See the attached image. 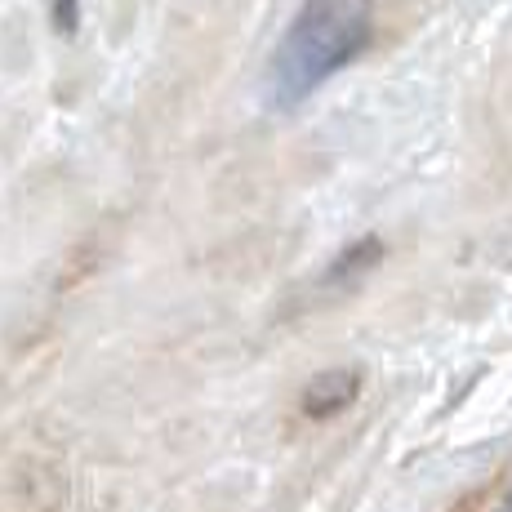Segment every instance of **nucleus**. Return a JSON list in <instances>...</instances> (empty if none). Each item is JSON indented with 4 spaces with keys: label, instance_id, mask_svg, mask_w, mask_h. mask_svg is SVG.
<instances>
[{
    "label": "nucleus",
    "instance_id": "1",
    "mask_svg": "<svg viewBox=\"0 0 512 512\" xmlns=\"http://www.w3.org/2000/svg\"><path fill=\"white\" fill-rule=\"evenodd\" d=\"M374 41V0H303L263 72L272 107H299Z\"/></svg>",
    "mask_w": 512,
    "mask_h": 512
},
{
    "label": "nucleus",
    "instance_id": "2",
    "mask_svg": "<svg viewBox=\"0 0 512 512\" xmlns=\"http://www.w3.org/2000/svg\"><path fill=\"white\" fill-rule=\"evenodd\" d=\"M357 392H361V370H343V366L321 370L317 379H308V388H303L299 410L308 419H334L357 401Z\"/></svg>",
    "mask_w": 512,
    "mask_h": 512
},
{
    "label": "nucleus",
    "instance_id": "3",
    "mask_svg": "<svg viewBox=\"0 0 512 512\" xmlns=\"http://www.w3.org/2000/svg\"><path fill=\"white\" fill-rule=\"evenodd\" d=\"M383 259V241L379 236H361V241H348L339 254L330 259V268L321 272V285H348L357 277H366L374 263Z\"/></svg>",
    "mask_w": 512,
    "mask_h": 512
},
{
    "label": "nucleus",
    "instance_id": "4",
    "mask_svg": "<svg viewBox=\"0 0 512 512\" xmlns=\"http://www.w3.org/2000/svg\"><path fill=\"white\" fill-rule=\"evenodd\" d=\"M49 27L72 41L81 32V0H49Z\"/></svg>",
    "mask_w": 512,
    "mask_h": 512
},
{
    "label": "nucleus",
    "instance_id": "5",
    "mask_svg": "<svg viewBox=\"0 0 512 512\" xmlns=\"http://www.w3.org/2000/svg\"><path fill=\"white\" fill-rule=\"evenodd\" d=\"M504 512H512V490H508V504H504Z\"/></svg>",
    "mask_w": 512,
    "mask_h": 512
}]
</instances>
